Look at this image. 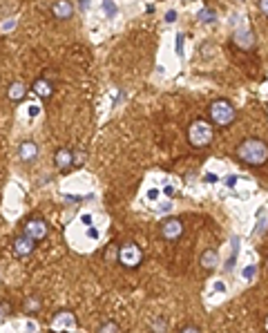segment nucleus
<instances>
[{
  "mask_svg": "<svg viewBox=\"0 0 268 333\" xmlns=\"http://www.w3.org/2000/svg\"><path fill=\"white\" fill-rule=\"evenodd\" d=\"M237 157L248 166H264L268 161V146L260 139H246L237 146Z\"/></svg>",
  "mask_w": 268,
  "mask_h": 333,
  "instance_id": "f257e3e1",
  "label": "nucleus"
},
{
  "mask_svg": "<svg viewBox=\"0 0 268 333\" xmlns=\"http://www.w3.org/2000/svg\"><path fill=\"white\" fill-rule=\"evenodd\" d=\"M212 137H214L212 123L204 121V119L194 121L188 128V141H190V146H194V148H206L210 141H212Z\"/></svg>",
  "mask_w": 268,
  "mask_h": 333,
  "instance_id": "f03ea898",
  "label": "nucleus"
},
{
  "mask_svg": "<svg viewBox=\"0 0 268 333\" xmlns=\"http://www.w3.org/2000/svg\"><path fill=\"white\" fill-rule=\"evenodd\" d=\"M210 121L222 125V128H226V125H230L234 119H237V112H234L232 103L226 99H217L212 105H210Z\"/></svg>",
  "mask_w": 268,
  "mask_h": 333,
  "instance_id": "7ed1b4c3",
  "label": "nucleus"
},
{
  "mask_svg": "<svg viewBox=\"0 0 268 333\" xmlns=\"http://www.w3.org/2000/svg\"><path fill=\"white\" fill-rule=\"evenodd\" d=\"M118 262L123 264L126 268H136L138 264L143 262V253L134 242H128L118 248Z\"/></svg>",
  "mask_w": 268,
  "mask_h": 333,
  "instance_id": "20e7f679",
  "label": "nucleus"
},
{
  "mask_svg": "<svg viewBox=\"0 0 268 333\" xmlns=\"http://www.w3.org/2000/svg\"><path fill=\"white\" fill-rule=\"evenodd\" d=\"M47 233H50V228H47L45 219H40V217L27 219L25 224H22V235H27L34 242H42V239L47 237Z\"/></svg>",
  "mask_w": 268,
  "mask_h": 333,
  "instance_id": "39448f33",
  "label": "nucleus"
},
{
  "mask_svg": "<svg viewBox=\"0 0 268 333\" xmlns=\"http://www.w3.org/2000/svg\"><path fill=\"white\" fill-rule=\"evenodd\" d=\"M76 329V317L72 311H60L52 320V333H72Z\"/></svg>",
  "mask_w": 268,
  "mask_h": 333,
  "instance_id": "423d86ee",
  "label": "nucleus"
},
{
  "mask_svg": "<svg viewBox=\"0 0 268 333\" xmlns=\"http://www.w3.org/2000/svg\"><path fill=\"white\" fill-rule=\"evenodd\" d=\"M184 235V224L176 217H168V219L161 221V237L168 239V242H176V239Z\"/></svg>",
  "mask_w": 268,
  "mask_h": 333,
  "instance_id": "0eeeda50",
  "label": "nucleus"
},
{
  "mask_svg": "<svg viewBox=\"0 0 268 333\" xmlns=\"http://www.w3.org/2000/svg\"><path fill=\"white\" fill-rule=\"evenodd\" d=\"M34 248H36V242L30 239L27 235H20V237L14 239V250H16L18 257H30L34 253Z\"/></svg>",
  "mask_w": 268,
  "mask_h": 333,
  "instance_id": "6e6552de",
  "label": "nucleus"
},
{
  "mask_svg": "<svg viewBox=\"0 0 268 333\" xmlns=\"http://www.w3.org/2000/svg\"><path fill=\"white\" fill-rule=\"evenodd\" d=\"M52 12H54V16L58 21H70L74 16V5H72V0H56Z\"/></svg>",
  "mask_w": 268,
  "mask_h": 333,
  "instance_id": "1a4fd4ad",
  "label": "nucleus"
},
{
  "mask_svg": "<svg viewBox=\"0 0 268 333\" xmlns=\"http://www.w3.org/2000/svg\"><path fill=\"white\" fill-rule=\"evenodd\" d=\"M234 43H237L239 50L244 52H250L252 47H255V38H252V34L246 30V27H242V30L234 32Z\"/></svg>",
  "mask_w": 268,
  "mask_h": 333,
  "instance_id": "9d476101",
  "label": "nucleus"
},
{
  "mask_svg": "<svg viewBox=\"0 0 268 333\" xmlns=\"http://www.w3.org/2000/svg\"><path fill=\"white\" fill-rule=\"evenodd\" d=\"M54 163L58 170H70V168L74 166V152L67 150V148H60V150H56V154H54Z\"/></svg>",
  "mask_w": 268,
  "mask_h": 333,
  "instance_id": "9b49d317",
  "label": "nucleus"
},
{
  "mask_svg": "<svg viewBox=\"0 0 268 333\" xmlns=\"http://www.w3.org/2000/svg\"><path fill=\"white\" fill-rule=\"evenodd\" d=\"M25 96H27V88L20 83V81H14V83L7 88V99L12 101V103H20Z\"/></svg>",
  "mask_w": 268,
  "mask_h": 333,
  "instance_id": "f8f14e48",
  "label": "nucleus"
},
{
  "mask_svg": "<svg viewBox=\"0 0 268 333\" xmlns=\"http://www.w3.org/2000/svg\"><path fill=\"white\" fill-rule=\"evenodd\" d=\"M18 157L22 159V161H34V159L38 157V146L34 141H22L20 148H18Z\"/></svg>",
  "mask_w": 268,
  "mask_h": 333,
  "instance_id": "ddd939ff",
  "label": "nucleus"
},
{
  "mask_svg": "<svg viewBox=\"0 0 268 333\" xmlns=\"http://www.w3.org/2000/svg\"><path fill=\"white\" fill-rule=\"evenodd\" d=\"M34 92H36L40 99H50V96L54 94V85H52L50 81L42 76V79H36V81H34Z\"/></svg>",
  "mask_w": 268,
  "mask_h": 333,
  "instance_id": "4468645a",
  "label": "nucleus"
},
{
  "mask_svg": "<svg viewBox=\"0 0 268 333\" xmlns=\"http://www.w3.org/2000/svg\"><path fill=\"white\" fill-rule=\"evenodd\" d=\"M219 264V253L214 248H208L204 250V255H201V266L206 268V271H212V268H217Z\"/></svg>",
  "mask_w": 268,
  "mask_h": 333,
  "instance_id": "2eb2a0df",
  "label": "nucleus"
},
{
  "mask_svg": "<svg viewBox=\"0 0 268 333\" xmlns=\"http://www.w3.org/2000/svg\"><path fill=\"white\" fill-rule=\"evenodd\" d=\"M25 311L27 313L40 311V300H38V297H27V300H25Z\"/></svg>",
  "mask_w": 268,
  "mask_h": 333,
  "instance_id": "dca6fc26",
  "label": "nucleus"
},
{
  "mask_svg": "<svg viewBox=\"0 0 268 333\" xmlns=\"http://www.w3.org/2000/svg\"><path fill=\"white\" fill-rule=\"evenodd\" d=\"M105 259H108V262H116V259H118V248H116V244H110L108 248H105Z\"/></svg>",
  "mask_w": 268,
  "mask_h": 333,
  "instance_id": "f3484780",
  "label": "nucleus"
},
{
  "mask_svg": "<svg viewBox=\"0 0 268 333\" xmlns=\"http://www.w3.org/2000/svg\"><path fill=\"white\" fill-rule=\"evenodd\" d=\"M98 333H118V324L116 322H103L98 326Z\"/></svg>",
  "mask_w": 268,
  "mask_h": 333,
  "instance_id": "a211bd4d",
  "label": "nucleus"
},
{
  "mask_svg": "<svg viewBox=\"0 0 268 333\" xmlns=\"http://www.w3.org/2000/svg\"><path fill=\"white\" fill-rule=\"evenodd\" d=\"M9 313H12V306H9L7 302H0V322H2L4 317L9 315Z\"/></svg>",
  "mask_w": 268,
  "mask_h": 333,
  "instance_id": "6ab92c4d",
  "label": "nucleus"
},
{
  "mask_svg": "<svg viewBox=\"0 0 268 333\" xmlns=\"http://www.w3.org/2000/svg\"><path fill=\"white\" fill-rule=\"evenodd\" d=\"M14 27H16V21H14V18H9V21L2 23V27H0V30H2V32H12Z\"/></svg>",
  "mask_w": 268,
  "mask_h": 333,
  "instance_id": "aec40b11",
  "label": "nucleus"
},
{
  "mask_svg": "<svg viewBox=\"0 0 268 333\" xmlns=\"http://www.w3.org/2000/svg\"><path fill=\"white\" fill-rule=\"evenodd\" d=\"M85 163V152H76L74 154V166H83Z\"/></svg>",
  "mask_w": 268,
  "mask_h": 333,
  "instance_id": "412c9836",
  "label": "nucleus"
},
{
  "mask_svg": "<svg viewBox=\"0 0 268 333\" xmlns=\"http://www.w3.org/2000/svg\"><path fill=\"white\" fill-rule=\"evenodd\" d=\"M152 329H154V333H164V331H166V322H164V320L154 322V324H152Z\"/></svg>",
  "mask_w": 268,
  "mask_h": 333,
  "instance_id": "4be33fe9",
  "label": "nucleus"
},
{
  "mask_svg": "<svg viewBox=\"0 0 268 333\" xmlns=\"http://www.w3.org/2000/svg\"><path fill=\"white\" fill-rule=\"evenodd\" d=\"M199 21H214V14L212 12H206V9H204V12L199 14Z\"/></svg>",
  "mask_w": 268,
  "mask_h": 333,
  "instance_id": "5701e85b",
  "label": "nucleus"
},
{
  "mask_svg": "<svg viewBox=\"0 0 268 333\" xmlns=\"http://www.w3.org/2000/svg\"><path fill=\"white\" fill-rule=\"evenodd\" d=\"M260 12L264 16H268V0H260Z\"/></svg>",
  "mask_w": 268,
  "mask_h": 333,
  "instance_id": "b1692460",
  "label": "nucleus"
},
{
  "mask_svg": "<svg viewBox=\"0 0 268 333\" xmlns=\"http://www.w3.org/2000/svg\"><path fill=\"white\" fill-rule=\"evenodd\" d=\"M252 273H255V268H252V266H248L246 271H244V277H246V279H250V277H252Z\"/></svg>",
  "mask_w": 268,
  "mask_h": 333,
  "instance_id": "393cba45",
  "label": "nucleus"
},
{
  "mask_svg": "<svg viewBox=\"0 0 268 333\" xmlns=\"http://www.w3.org/2000/svg\"><path fill=\"white\" fill-rule=\"evenodd\" d=\"M181 333H199V329H197V326H186Z\"/></svg>",
  "mask_w": 268,
  "mask_h": 333,
  "instance_id": "a878e982",
  "label": "nucleus"
},
{
  "mask_svg": "<svg viewBox=\"0 0 268 333\" xmlns=\"http://www.w3.org/2000/svg\"><path fill=\"white\" fill-rule=\"evenodd\" d=\"M105 12H108L110 16H112V12H114V9H112V3H110V0H105Z\"/></svg>",
  "mask_w": 268,
  "mask_h": 333,
  "instance_id": "bb28decb",
  "label": "nucleus"
},
{
  "mask_svg": "<svg viewBox=\"0 0 268 333\" xmlns=\"http://www.w3.org/2000/svg\"><path fill=\"white\" fill-rule=\"evenodd\" d=\"M174 18H176L174 12H168V14H166V21H174Z\"/></svg>",
  "mask_w": 268,
  "mask_h": 333,
  "instance_id": "cd10ccee",
  "label": "nucleus"
},
{
  "mask_svg": "<svg viewBox=\"0 0 268 333\" xmlns=\"http://www.w3.org/2000/svg\"><path fill=\"white\" fill-rule=\"evenodd\" d=\"M148 197H150V199H156V197H159V190H150V192H148Z\"/></svg>",
  "mask_w": 268,
  "mask_h": 333,
  "instance_id": "c85d7f7f",
  "label": "nucleus"
},
{
  "mask_svg": "<svg viewBox=\"0 0 268 333\" xmlns=\"http://www.w3.org/2000/svg\"><path fill=\"white\" fill-rule=\"evenodd\" d=\"M83 224L90 226V224H92V217H90V215H83Z\"/></svg>",
  "mask_w": 268,
  "mask_h": 333,
  "instance_id": "c756f323",
  "label": "nucleus"
},
{
  "mask_svg": "<svg viewBox=\"0 0 268 333\" xmlns=\"http://www.w3.org/2000/svg\"><path fill=\"white\" fill-rule=\"evenodd\" d=\"M264 329H266V333H268V317H266V322H264Z\"/></svg>",
  "mask_w": 268,
  "mask_h": 333,
  "instance_id": "7c9ffc66",
  "label": "nucleus"
}]
</instances>
